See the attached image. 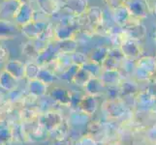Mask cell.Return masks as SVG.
Segmentation results:
<instances>
[{
	"label": "cell",
	"mask_w": 156,
	"mask_h": 145,
	"mask_svg": "<svg viewBox=\"0 0 156 145\" xmlns=\"http://www.w3.org/2000/svg\"><path fill=\"white\" fill-rule=\"evenodd\" d=\"M131 17L135 19L142 20L147 18L151 13V7L147 0H123Z\"/></svg>",
	"instance_id": "6da1fadb"
},
{
	"label": "cell",
	"mask_w": 156,
	"mask_h": 145,
	"mask_svg": "<svg viewBox=\"0 0 156 145\" xmlns=\"http://www.w3.org/2000/svg\"><path fill=\"white\" fill-rule=\"evenodd\" d=\"M34 13L35 10L32 5L28 1L23 0L17 12L14 15L13 21L20 28L34 19Z\"/></svg>",
	"instance_id": "7a4b0ae2"
},
{
	"label": "cell",
	"mask_w": 156,
	"mask_h": 145,
	"mask_svg": "<svg viewBox=\"0 0 156 145\" xmlns=\"http://www.w3.org/2000/svg\"><path fill=\"white\" fill-rule=\"evenodd\" d=\"M83 17L85 24L92 29H96L103 25L104 13L99 6H89Z\"/></svg>",
	"instance_id": "3957f363"
},
{
	"label": "cell",
	"mask_w": 156,
	"mask_h": 145,
	"mask_svg": "<svg viewBox=\"0 0 156 145\" xmlns=\"http://www.w3.org/2000/svg\"><path fill=\"white\" fill-rule=\"evenodd\" d=\"M89 7L87 0H63L62 9L76 17H83Z\"/></svg>",
	"instance_id": "277c9868"
},
{
	"label": "cell",
	"mask_w": 156,
	"mask_h": 145,
	"mask_svg": "<svg viewBox=\"0 0 156 145\" xmlns=\"http://www.w3.org/2000/svg\"><path fill=\"white\" fill-rule=\"evenodd\" d=\"M79 26L73 24H64L57 22L53 27V38L57 41H63L67 39L75 38L79 30Z\"/></svg>",
	"instance_id": "5b68a950"
},
{
	"label": "cell",
	"mask_w": 156,
	"mask_h": 145,
	"mask_svg": "<svg viewBox=\"0 0 156 145\" xmlns=\"http://www.w3.org/2000/svg\"><path fill=\"white\" fill-rule=\"evenodd\" d=\"M49 22L50 21L48 20H32L31 22L20 27V29L21 30V33L25 37H27V38L31 40H34L38 38L39 35L42 33V31L49 24Z\"/></svg>",
	"instance_id": "8992f818"
},
{
	"label": "cell",
	"mask_w": 156,
	"mask_h": 145,
	"mask_svg": "<svg viewBox=\"0 0 156 145\" xmlns=\"http://www.w3.org/2000/svg\"><path fill=\"white\" fill-rule=\"evenodd\" d=\"M39 11L47 18L55 16L61 10L62 2L60 0H36Z\"/></svg>",
	"instance_id": "52a82bcc"
},
{
	"label": "cell",
	"mask_w": 156,
	"mask_h": 145,
	"mask_svg": "<svg viewBox=\"0 0 156 145\" xmlns=\"http://www.w3.org/2000/svg\"><path fill=\"white\" fill-rule=\"evenodd\" d=\"M21 1L23 0H2L0 2V19L13 20Z\"/></svg>",
	"instance_id": "ba28073f"
},
{
	"label": "cell",
	"mask_w": 156,
	"mask_h": 145,
	"mask_svg": "<svg viewBox=\"0 0 156 145\" xmlns=\"http://www.w3.org/2000/svg\"><path fill=\"white\" fill-rule=\"evenodd\" d=\"M112 16L115 24L117 26H120V27H124V26H126L133 19V18L131 17L130 13H129V11L127 10L125 5L123 4V2L119 6H117L115 9L112 11Z\"/></svg>",
	"instance_id": "9c48e42d"
},
{
	"label": "cell",
	"mask_w": 156,
	"mask_h": 145,
	"mask_svg": "<svg viewBox=\"0 0 156 145\" xmlns=\"http://www.w3.org/2000/svg\"><path fill=\"white\" fill-rule=\"evenodd\" d=\"M20 27L13 20L0 19V40L13 39L18 35Z\"/></svg>",
	"instance_id": "30bf717a"
},
{
	"label": "cell",
	"mask_w": 156,
	"mask_h": 145,
	"mask_svg": "<svg viewBox=\"0 0 156 145\" xmlns=\"http://www.w3.org/2000/svg\"><path fill=\"white\" fill-rule=\"evenodd\" d=\"M59 44H60L59 47H60V48L63 51L74 50L75 47H76V41H75V38L59 41Z\"/></svg>",
	"instance_id": "8fae6325"
},
{
	"label": "cell",
	"mask_w": 156,
	"mask_h": 145,
	"mask_svg": "<svg viewBox=\"0 0 156 145\" xmlns=\"http://www.w3.org/2000/svg\"><path fill=\"white\" fill-rule=\"evenodd\" d=\"M102 2H103L104 5H106L111 11H112L117 6H119V5L123 2V0H102Z\"/></svg>",
	"instance_id": "7c38bea8"
},
{
	"label": "cell",
	"mask_w": 156,
	"mask_h": 145,
	"mask_svg": "<svg viewBox=\"0 0 156 145\" xmlns=\"http://www.w3.org/2000/svg\"><path fill=\"white\" fill-rule=\"evenodd\" d=\"M7 56V50L6 48H4L3 47H0V61H3V59H5Z\"/></svg>",
	"instance_id": "4fadbf2b"
},
{
	"label": "cell",
	"mask_w": 156,
	"mask_h": 145,
	"mask_svg": "<svg viewBox=\"0 0 156 145\" xmlns=\"http://www.w3.org/2000/svg\"><path fill=\"white\" fill-rule=\"evenodd\" d=\"M153 13L156 16V1H155V4H154V6H153Z\"/></svg>",
	"instance_id": "5bb4252c"
},
{
	"label": "cell",
	"mask_w": 156,
	"mask_h": 145,
	"mask_svg": "<svg viewBox=\"0 0 156 145\" xmlns=\"http://www.w3.org/2000/svg\"><path fill=\"white\" fill-rule=\"evenodd\" d=\"M147 1H148V2H149V1H150V0H147Z\"/></svg>",
	"instance_id": "9a60e30c"
}]
</instances>
